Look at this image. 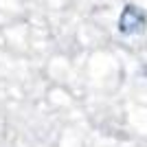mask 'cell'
<instances>
[{"label": "cell", "mask_w": 147, "mask_h": 147, "mask_svg": "<svg viewBox=\"0 0 147 147\" xmlns=\"http://www.w3.org/2000/svg\"><path fill=\"white\" fill-rule=\"evenodd\" d=\"M117 29L121 35L125 37H134V35H143L147 29V13L143 7L138 5H127L123 7L121 16H119V22H117Z\"/></svg>", "instance_id": "cell-1"}]
</instances>
